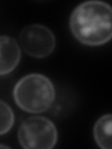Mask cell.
Wrapping results in <instances>:
<instances>
[{"label": "cell", "instance_id": "cell-1", "mask_svg": "<svg viewBox=\"0 0 112 149\" xmlns=\"http://www.w3.org/2000/svg\"><path fill=\"white\" fill-rule=\"evenodd\" d=\"M70 29L82 44L100 46L112 36V10L103 1H87L74 9L70 17Z\"/></svg>", "mask_w": 112, "mask_h": 149}, {"label": "cell", "instance_id": "cell-2", "mask_svg": "<svg viewBox=\"0 0 112 149\" xmlns=\"http://www.w3.org/2000/svg\"><path fill=\"white\" fill-rule=\"evenodd\" d=\"M13 98L21 109L28 113H42L53 104L54 86L44 74H29L17 82Z\"/></svg>", "mask_w": 112, "mask_h": 149}, {"label": "cell", "instance_id": "cell-3", "mask_svg": "<svg viewBox=\"0 0 112 149\" xmlns=\"http://www.w3.org/2000/svg\"><path fill=\"white\" fill-rule=\"evenodd\" d=\"M57 130L51 120L43 116H32L21 124L18 139L25 149H50L57 143Z\"/></svg>", "mask_w": 112, "mask_h": 149}, {"label": "cell", "instance_id": "cell-4", "mask_svg": "<svg viewBox=\"0 0 112 149\" xmlns=\"http://www.w3.org/2000/svg\"><path fill=\"white\" fill-rule=\"evenodd\" d=\"M20 47L28 55L34 58H45L53 51L56 40L54 34L42 24L25 26L19 36Z\"/></svg>", "mask_w": 112, "mask_h": 149}, {"label": "cell", "instance_id": "cell-5", "mask_svg": "<svg viewBox=\"0 0 112 149\" xmlns=\"http://www.w3.org/2000/svg\"><path fill=\"white\" fill-rule=\"evenodd\" d=\"M21 60V48L11 36H0V76H5L16 68Z\"/></svg>", "mask_w": 112, "mask_h": 149}, {"label": "cell", "instance_id": "cell-6", "mask_svg": "<svg viewBox=\"0 0 112 149\" xmlns=\"http://www.w3.org/2000/svg\"><path fill=\"white\" fill-rule=\"evenodd\" d=\"M112 116L107 114L96 121L93 128V136L96 143L103 149H111Z\"/></svg>", "mask_w": 112, "mask_h": 149}, {"label": "cell", "instance_id": "cell-7", "mask_svg": "<svg viewBox=\"0 0 112 149\" xmlns=\"http://www.w3.org/2000/svg\"><path fill=\"white\" fill-rule=\"evenodd\" d=\"M14 123L13 111L8 104L0 100V135L7 133Z\"/></svg>", "mask_w": 112, "mask_h": 149}, {"label": "cell", "instance_id": "cell-8", "mask_svg": "<svg viewBox=\"0 0 112 149\" xmlns=\"http://www.w3.org/2000/svg\"><path fill=\"white\" fill-rule=\"evenodd\" d=\"M0 148H8V147L6 146H2V144H0Z\"/></svg>", "mask_w": 112, "mask_h": 149}]
</instances>
